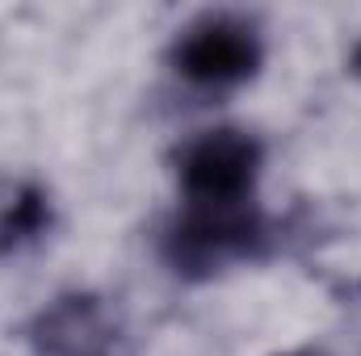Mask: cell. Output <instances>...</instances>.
<instances>
[{"mask_svg": "<svg viewBox=\"0 0 361 356\" xmlns=\"http://www.w3.org/2000/svg\"><path fill=\"white\" fill-rule=\"evenodd\" d=\"M265 168V147L240 126H214L185 139L173 155L180 205H248Z\"/></svg>", "mask_w": 361, "mask_h": 356, "instance_id": "7a4b0ae2", "label": "cell"}, {"mask_svg": "<svg viewBox=\"0 0 361 356\" xmlns=\"http://www.w3.org/2000/svg\"><path fill=\"white\" fill-rule=\"evenodd\" d=\"M30 356H139L122 314L101 298V293H59L55 302H47L30 327Z\"/></svg>", "mask_w": 361, "mask_h": 356, "instance_id": "277c9868", "label": "cell"}, {"mask_svg": "<svg viewBox=\"0 0 361 356\" xmlns=\"http://www.w3.org/2000/svg\"><path fill=\"white\" fill-rule=\"evenodd\" d=\"M281 356H332V352H324L315 344H302V348H290V352H281Z\"/></svg>", "mask_w": 361, "mask_h": 356, "instance_id": "8992f818", "label": "cell"}, {"mask_svg": "<svg viewBox=\"0 0 361 356\" xmlns=\"http://www.w3.org/2000/svg\"><path fill=\"white\" fill-rule=\"evenodd\" d=\"M265 63L261 25L244 13H202L169 46V68L189 89L227 92L248 84Z\"/></svg>", "mask_w": 361, "mask_h": 356, "instance_id": "3957f363", "label": "cell"}, {"mask_svg": "<svg viewBox=\"0 0 361 356\" xmlns=\"http://www.w3.org/2000/svg\"><path fill=\"white\" fill-rule=\"evenodd\" d=\"M286 222L248 205H180L160 231V256L180 281H210L235 265H257L281 252Z\"/></svg>", "mask_w": 361, "mask_h": 356, "instance_id": "6da1fadb", "label": "cell"}, {"mask_svg": "<svg viewBox=\"0 0 361 356\" xmlns=\"http://www.w3.org/2000/svg\"><path fill=\"white\" fill-rule=\"evenodd\" d=\"M51 227H55L51 193L38 180L17 184L0 205V256H17V252L34 248Z\"/></svg>", "mask_w": 361, "mask_h": 356, "instance_id": "5b68a950", "label": "cell"}]
</instances>
